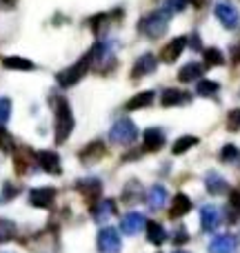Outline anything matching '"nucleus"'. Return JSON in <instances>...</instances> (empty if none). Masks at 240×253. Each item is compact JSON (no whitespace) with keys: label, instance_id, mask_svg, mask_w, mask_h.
<instances>
[{"label":"nucleus","instance_id":"obj_1","mask_svg":"<svg viewBox=\"0 0 240 253\" xmlns=\"http://www.w3.org/2000/svg\"><path fill=\"white\" fill-rule=\"evenodd\" d=\"M51 105L56 107V142L62 144L74 129V114L65 98H53Z\"/></svg>","mask_w":240,"mask_h":253},{"label":"nucleus","instance_id":"obj_2","mask_svg":"<svg viewBox=\"0 0 240 253\" xmlns=\"http://www.w3.org/2000/svg\"><path fill=\"white\" fill-rule=\"evenodd\" d=\"M167 27H169V13L167 11H153V13L144 16L143 20L138 22L140 34H144L147 38H151V40L160 38V36L167 31Z\"/></svg>","mask_w":240,"mask_h":253},{"label":"nucleus","instance_id":"obj_3","mask_svg":"<svg viewBox=\"0 0 240 253\" xmlns=\"http://www.w3.org/2000/svg\"><path fill=\"white\" fill-rule=\"evenodd\" d=\"M89 67H92V58H89V53H87V56H83L76 65L67 67V69H62L60 74L56 76L58 84H60V87H74L76 83H80V80L85 78Z\"/></svg>","mask_w":240,"mask_h":253},{"label":"nucleus","instance_id":"obj_4","mask_svg":"<svg viewBox=\"0 0 240 253\" xmlns=\"http://www.w3.org/2000/svg\"><path fill=\"white\" fill-rule=\"evenodd\" d=\"M136 138H138V129L129 118L118 120L109 131V140L114 144H131Z\"/></svg>","mask_w":240,"mask_h":253},{"label":"nucleus","instance_id":"obj_5","mask_svg":"<svg viewBox=\"0 0 240 253\" xmlns=\"http://www.w3.org/2000/svg\"><path fill=\"white\" fill-rule=\"evenodd\" d=\"M120 249H122V242H120L118 231L111 227L100 229V233H98V251L100 253H120Z\"/></svg>","mask_w":240,"mask_h":253},{"label":"nucleus","instance_id":"obj_6","mask_svg":"<svg viewBox=\"0 0 240 253\" xmlns=\"http://www.w3.org/2000/svg\"><path fill=\"white\" fill-rule=\"evenodd\" d=\"M36 162H38V167L45 171V173H51V175H60L62 173L60 156L53 153V151H38L36 153Z\"/></svg>","mask_w":240,"mask_h":253},{"label":"nucleus","instance_id":"obj_7","mask_svg":"<svg viewBox=\"0 0 240 253\" xmlns=\"http://www.w3.org/2000/svg\"><path fill=\"white\" fill-rule=\"evenodd\" d=\"M216 18L223 22V27L227 29H236L240 22V13L236 11V7L229 2H218L216 4Z\"/></svg>","mask_w":240,"mask_h":253},{"label":"nucleus","instance_id":"obj_8","mask_svg":"<svg viewBox=\"0 0 240 253\" xmlns=\"http://www.w3.org/2000/svg\"><path fill=\"white\" fill-rule=\"evenodd\" d=\"M56 200V189L51 187H40V189H31L29 193V202L38 209H49Z\"/></svg>","mask_w":240,"mask_h":253},{"label":"nucleus","instance_id":"obj_9","mask_svg":"<svg viewBox=\"0 0 240 253\" xmlns=\"http://www.w3.org/2000/svg\"><path fill=\"white\" fill-rule=\"evenodd\" d=\"M107 153V149H105V142H100V140H96V142H89L87 147H83L80 149V162L83 165H94V162H98V160H102V156Z\"/></svg>","mask_w":240,"mask_h":253},{"label":"nucleus","instance_id":"obj_10","mask_svg":"<svg viewBox=\"0 0 240 253\" xmlns=\"http://www.w3.org/2000/svg\"><path fill=\"white\" fill-rule=\"evenodd\" d=\"M114 213H116V202L114 200H100L98 205H94L92 207V218L96 220L98 224H107L111 218H114Z\"/></svg>","mask_w":240,"mask_h":253},{"label":"nucleus","instance_id":"obj_11","mask_svg":"<svg viewBox=\"0 0 240 253\" xmlns=\"http://www.w3.org/2000/svg\"><path fill=\"white\" fill-rule=\"evenodd\" d=\"M76 189L83 193L87 202H94L102 193V182L98 178H83L76 182Z\"/></svg>","mask_w":240,"mask_h":253},{"label":"nucleus","instance_id":"obj_12","mask_svg":"<svg viewBox=\"0 0 240 253\" xmlns=\"http://www.w3.org/2000/svg\"><path fill=\"white\" fill-rule=\"evenodd\" d=\"M143 227H147V220H144L143 213H136V211L127 213L120 222V229L125 236H136V233L143 231Z\"/></svg>","mask_w":240,"mask_h":253},{"label":"nucleus","instance_id":"obj_13","mask_svg":"<svg viewBox=\"0 0 240 253\" xmlns=\"http://www.w3.org/2000/svg\"><path fill=\"white\" fill-rule=\"evenodd\" d=\"M151 71H156V56H153V53H144V56H140L138 60L134 62L131 78L138 80V78H143V76L151 74Z\"/></svg>","mask_w":240,"mask_h":253},{"label":"nucleus","instance_id":"obj_14","mask_svg":"<svg viewBox=\"0 0 240 253\" xmlns=\"http://www.w3.org/2000/svg\"><path fill=\"white\" fill-rule=\"evenodd\" d=\"M200 224H202V231H214V229L220 224L218 207H214V205H205V207H202V209H200Z\"/></svg>","mask_w":240,"mask_h":253},{"label":"nucleus","instance_id":"obj_15","mask_svg":"<svg viewBox=\"0 0 240 253\" xmlns=\"http://www.w3.org/2000/svg\"><path fill=\"white\" fill-rule=\"evenodd\" d=\"M236 251V238L232 233H223V236H216L209 242V253H234Z\"/></svg>","mask_w":240,"mask_h":253},{"label":"nucleus","instance_id":"obj_16","mask_svg":"<svg viewBox=\"0 0 240 253\" xmlns=\"http://www.w3.org/2000/svg\"><path fill=\"white\" fill-rule=\"evenodd\" d=\"M185 47H187V38H185V36H178V38H174L165 49H162L160 58L165 62H176L180 53L185 51Z\"/></svg>","mask_w":240,"mask_h":253},{"label":"nucleus","instance_id":"obj_17","mask_svg":"<svg viewBox=\"0 0 240 253\" xmlns=\"http://www.w3.org/2000/svg\"><path fill=\"white\" fill-rule=\"evenodd\" d=\"M143 144L147 151H160L165 147V133L160 129H156V126H151V129H147L143 133Z\"/></svg>","mask_w":240,"mask_h":253},{"label":"nucleus","instance_id":"obj_18","mask_svg":"<svg viewBox=\"0 0 240 253\" xmlns=\"http://www.w3.org/2000/svg\"><path fill=\"white\" fill-rule=\"evenodd\" d=\"M189 100H192V96L187 91H180V89H165L160 98L162 107H180V105H187Z\"/></svg>","mask_w":240,"mask_h":253},{"label":"nucleus","instance_id":"obj_19","mask_svg":"<svg viewBox=\"0 0 240 253\" xmlns=\"http://www.w3.org/2000/svg\"><path fill=\"white\" fill-rule=\"evenodd\" d=\"M205 184H207V191L214 193V196H223V193H227V189H229L227 180H225L223 175H218L216 171H209V173H207Z\"/></svg>","mask_w":240,"mask_h":253},{"label":"nucleus","instance_id":"obj_20","mask_svg":"<svg viewBox=\"0 0 240 253\" xmlns=\"http://www.w3.org/2000/svg\"><path fill=\"white\" fill-rule=\"evenodd\" d=\"M192 209V200H189L185 193H176L174 196V202H171V209H169V218H183L185 213H189Z\"/></svg>","mask_w":240,"mask_h":253},{"label":"nucleus","instance_id":"obj_21","mask_svg":"<svg viewBox=\"0 0 240 253\" xmlns=\"http://www.w3.org/2000/svg\"><path fill=\"white\" fill-rule=\"evenodd\" d=\"M147 202H149V207H151L153 211L162 209V207H165V202H167V189L162 187V184L151 187V189H149V193H147Z\"/></svg>","mask_w":240,"mask_h":253},{"label":"nucleus","instance_id":"obj_22","mask_svg":"<svg viewBox=\"0 0 240 253\" xmlns=\"http://www.w3.org/2000/svg\"><path fill=\"white\" fill-rule=\"evenodd\" d=\"M202 71H205L202 65H198V62H187V65L178 71V80L180 83H193V80H198L202 76Z\"/></svg>","mask_w":240,"mask_h":253},{"label":"nucleus","instance_id":"obj_23","mask_svg":"<svg viewBox=\"0 0 240 253\" xmlns=\"http://www.w3.org/2000/svg\"><path fill=\"white\" fill-rule=\"evenodd\" d=\"M36 162V153H31L29 149H20L18 151V156H16V173H29V167Z\"/></svg>","mask_w":240,"mask_h":253},{"label":"nucleus","instance_id":"obj_24","mask_svg":"<svg viewBox=\"0 0 240 253\" xmlns=\"http://www.w3.org/2000/svg\"><path fill=\"white\" fill-rule=\"evenodd\" d=\"M153 98H156V93L153 91H143V93H136L134 98H131L129 102H127V111H136V109H144V107H149L153 102Z\"/></svg>","mask_w":240,"mask_h":253},{"label":"nucleus","instance_id":"obj_25","mask_svg":"<svg viewBox=\"0 0 240 253\" xmlns=\"http://www.w3.org/2000/svg\"><path fill=\"white\" fill-rule=\"evenodd\" d=\"M147 240L151 245H162L167 240V231L160 222H147Z\"/></svg>","mask_w":240,"mask_h":253},{"label":"nucleus","instance_id":"obj_26","mask_svg":"<svg viewBox=\"0 0 240 253\" xmlns=\"http://www.w3.org/2000/svg\"><path fill=\"white\" fill-rule=\"evenodd\" d=\"M2 65L7 67V69H18V71H31L34 69V62L27 60V58H18V56L2 58Z\"/></svg>","mask_w":240,"mask_h":253},{"label":"nucleus","instance_id":"obj_27","mask_svg":"<svg viewBox=\"0 0 240 253\" xmlns=\"http://www.w3.org/2000/svg\"><path fill=\"white\" fill-rule=\"evenodd\" d=\"M198 144V138L196 135H183V138H178L174 142V147H171V151L176 153V156H180V153H187L192 147H196Z\"/></svg>","mask_w":240,"mask_h":253},{"label":"nucleus","instance_id":"obj_28","mask_svg":"<svg viewBox=\"0 0 240 253\" xmlns=\"http://www.w3.org/2000/svg\"><path fill=\"white\" fill-rule=\"evenodd\" d=\"M0 151L2 153H13L16 151V140L4 126H0Z\"/></svg>","mask_w":240,"mask_h":253},{"label":"nucleus","instance_id":"obj_29","mask_svg":"<svg viewBox=\"0 0 240 253\" xmlns=\"http://www.w3.org/2000/svg\"><path fill=\"white\" fill-rule=\"evenodd\" d=\"M18 236V229L11 220H0V242H9Z\"/></svg>","mask_w":240,"mask_h":253},{"label":"nucleus","instance_id":"obj_30","mask_svg":"<svg viewBox=\"0 0 240 253\" xmlns=\"http://www.w3.org/2000/svg\"><path fill=\"white\" fill-rule=\"evenodd\" d=\"M218 89H220V84L216 83V80H200L198 83V87H196V93L198 96H214V93H218Z\"/></svg>","mask_w":240,"mask_h":253},{"label":"nucleus","instance_id":"obj_31","mask_svg":"<svg viewBox=\"0 0 240 253\" xmlns=\"http://www.w3.org/2000/svg\"><path fill=\"white\" fill-rule=\"evenodd\" d=\"M223 62H225L223 51H218L216 47L205 49V65H207V67H220Z\"/></svg>","mask_w":240,"mask_h":253},{"label":"nucleus","instance_id":"obj_32","mask_svg":"<svg viewBox=\"0 0 240 253\" xmlns=\"http://www.w3.org/2000/svg\"><path fill=\"white\" fill-rule=\"evenodd\" d=\"M105 25H109V16H105V13H100V16L92 18V31L96 36H100L102 31H105Z\"/></svg>","mask_w":240,"mask_h":253},{"label":"nucleus","instance_id":"obj_33","mask_svg":"<svg viewBox=\"0 0 240 253\" xmlns=\"http://www.w3.org/2000/svg\"><path fill=\"white\" fill-rule=\"evenodd\" d=\"M122 198H125V202H131V200H138L140 198V184L136 182H129L127 184V189H125V193H122Z\"/></svg>","mask_w":240,"mask_h":253},{"label":"nucleus","instance_id":"obj_34","mask_svg":"<svg viewBox=\"0 0 240 253\" xmlns=\"http://www.w3.org/2000/svg\"><path fill=\"white\" fill-rule=\"evenodd\" d=\"M11 118V100L9 98H0V126Z\"/></svg>","mask_w":240,"mask_h":253},{"label":"nucleus","instance_id":"obj_35","mask_svg":"<svg viewBox=\"0 0 240 253\" xmlns=\"http://www.w3.org/2000/svg\"><path fill=\"white\" fill-rule=\"evenodd\" d=\"M238 158V149L234 147V144H225L223 149H220V160L223 162H234Z\"/></svg>","mask_w":240,"mask_h":253},{"label":"nucleus","instance_id":"obj_36","mask_svg":"<svg viewBox=\"0 0 240 253\" xmlns=\"http://www.w3.org/2000/svg\"><path fill=\"white\" fill-rule=\"evenodd\" d=\"M227 129L229 131H240V109H232L227 114Z\"/></svg>","mask_w":240,"mask_h":253},{"label":"nucleus","instance_id":"obj_37","mask_svg":"<svg viewBox=\"0 0 240 253\" xmlns=\"http://www.w3.org/2000/svg\"><path fill=\"white\" fill-rule=\"evenodd\" d=\"M185 2L187 0H167V13H174V11H183L185 9Z\"/></svg>","mask_w":240,"mask_h":253},{"label":"nucleus","instance_id":"obj_38","mask_svg":"<svg viewBox=\"0 0 240 253\" xmlns=\"http://www.w3.org/2000/svg\"><path fill=\"white\" fill-rule=\"evenodd\" d=\"M13 196H18V189L11 182H4V191H2V200H11Z\"/></svg>","mask_w":240,"mask_h":253},{"label":"nucleus","instance_id":"obj_39","mask_svg":"<svg viewBox=\"0 0 240 253\" xmlns=\"http://www.w3.org/2000/svg\"><path fill=\"white\" fill-rule=\"evenodd\" d=\"M189 4H192V7H196V9H205L207 4L211 2V0H187Z\"/></svg>","mask_w":240,"mask_h":253},{"label":"nucleus","instance_id":"obj_40","mask_svg":"<svg viewBox=\"0 0 240 253\" xmlns=\"http://www.w3.org/2000/svg\"><path fill=\"white\" fill-rule=\"evenodd\" d=\"M187 238H189V236H187V233H185V231H183V229H180V231H178V233H176V245H183V242H185V240H187Z\"/></svg>","mask_w":240,"mask_h":253},{"label":"nucleus","instance_id":"obj_41","mask_svg":"<svg viewBox=\"0 0 240 253\" xmlns=\"http://www.w3.org/2000/svg\"><path fill=\"white\" fill-rule=\"evenodd\" d=\"M192 42H193V47H192V49H200V38H198L196 34L192 36Z\"/></svg>","mask_w":240,"mask_h":253},{"label":"nucleus","instance_id":"obj_42","mask_svg":"<svg viewBox=\"0 0 240 253\" xmlns=\"http://www.w3.org/2000/svg\"><path fill=\"white\" fill-rule=\"evenodd\" d=\"M0 4H2V7H7V9H11L13 4H16V0H0Z\"/></svg>","mask_w":240,"mask_h":253},{"label":"nucleus","instance_id":"obj_43","mask_svg":"<svg viewBox=\"0 0 240 253\" xmlns=\"http://www.w3.org/2000/svg\"><path fill=\"white\" fill-rule=\"evenodd\" d=\"M234 60H236V62L240 60V49L238 47H234Z\"/></svg>","mask_w":240,"mask_h":253},{"label":"nucleus","instance_id":"obj_44","mask_svg":"<svg viewBox=\"0 0 240 253\" xmlns=\"http://www.w3.org/2000/svg\"><path fill=\"white\" fill-rule=\"evenodd\" d=\"M174 253H187V251H174Z\"/></svg>","mask_w":240,"mask_h":253}]
</instances>
